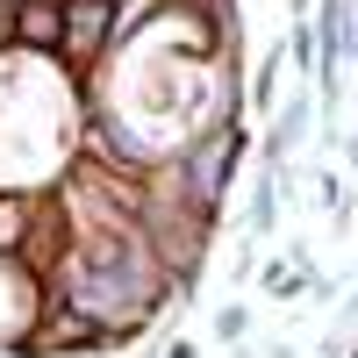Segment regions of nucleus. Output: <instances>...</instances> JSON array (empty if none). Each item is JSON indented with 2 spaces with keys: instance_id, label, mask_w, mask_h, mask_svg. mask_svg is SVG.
<instances>
[{
  "instance_id": "f257e3e1",
  "label": "nucleus",
  "mask_w": 358,
  "mask_h": 358,
  "mask_svg": "<svg viewBox=\"0 0 358 358\" xmlns=\"http://www.w3.org/2000/svg\"><path fill=\"white\" fill-rule=\"evenodd\" d=\"M108 29H115V8H108V0H65V43H57V50H65L72 65H86V50H94Z\"/></svg>"
},
{
  "instance_id": "f03ea898",
  "label": "nucleus",
  "mask_w": 358,
  "mask_h": 358,
  "mask_svg": "<svg viewBox=\"0 0 358 358\" xmlns=\"http://www.w3.org/2000/svg\"><path fill=\"white\" fill-rule=\"evenodd\" d=\"M8 36H15V43H43V50H57V43H65V0H15Z\"/></svg>"
},
{
  "instance_id": "7ed1b4c3",
  "label": "nucleus",
  "mask_w": 358,
  "mask_h": 358,
  "mask_svg": "<svg viewBox=\"0 0 358 358\" xmlns=\"http://www.w3.org/2000/svg\"><path fill=\"white\" fill-rule=\"evenodd\" d=\"M29 229H36V201L8 194V201H0V258L22 251V244H29Z\"/></svg>"
},
{
  "instance_id": "20e7f679",
  "label": "nucleus",
  "mask_w": 358,
  "mask_h": 358,
  "mask_svg": "<svg viewBox=\"0 0 358 358\" xmlns=\"http://www.w3.org/2000/svg\"><path fill=\"white\" fill-rule=\"evenodd\" d=\"M0 36H8V8H0Z\"/></svg>"
}]
</instances>
